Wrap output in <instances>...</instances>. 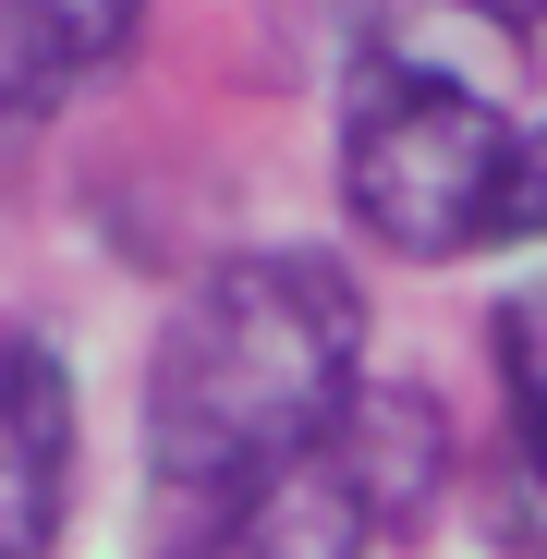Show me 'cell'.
<instances>
[{
    "label": "cell",
    "mask_w": 547,
    "mask_h": 559,
    "mask_svg": "<svg viewBox=\"0 0 547 559\" xmlns=\"http://www.w3.org/2000/svg\"><path fill=\"white\" fill-rule=\"evenodd\" d=\"M378 535H390L378 499H365V475H353L341 438H329L317 462H293V475H267L255 499H231L195 535V559H365Z\"/></svg>",
    "instance_id": "4"
},
{
    "label": "cell",
    "mask_w": 547,
    "mask_h": 559,
    "mask_svg": "<svg viewBox=\"0 0 547 559\" xmlns=\"http://www.w3.org/2000/svg\"><path fill=\"white\" fill-rule=\"evenodd\" d=\"M73 378L49 341H0V559H49L73 523Z\"/></svg>",
    "instance_id": "3"
},
{
    "label": "cell",
    "mask_w": 547,
    "mask_h": 559,
    "mask_svg": "<svg viewBox=\"0 0 547 559\" xmlns=\"http://www.w3.org/2000/svg\"><path fill=\"white\" fill-rule=\"evenodd\" d=\"M487 353H499V414H511V450H523V475L547 487V280H523V293L487 317Z\"/></svg>",
    "instance_id": "7"
},
{
    "label": "cell",
    "mask_w": 547,
    "mask_h": 559,
    "mask_svg": "<svg viewBox=\"0 0 547 559\" xmlns=\"http://www.w3.org/2000/svg\"><path fill=\"white\" fill-rule=\"evenodd\" d=\"M365 402V293L317 243L219 255L146 353V475L182 511H231L317 462Z\"/></svg>",
    "instance_id": "1"
},
{
    "label": "cell",
    "mask_w": 547,
    "mask_h": 559,
    "mask_svg": "<svg viewBox=\"0 0 547 559\" xmlns=\"http://www.w3.org/2000/svg\"><path fill=\"white\" fill-rule=\"evenodd\" d=\"M341 462L365 475L378 523H414V511H426V487L450 475V426H438V402H426V390H365V402H353V426H341Z\"/></svg>",
    "instance_id": "6"
},
{
    "label": "cell",
    "mask_w": 547,
    "mask_h": 559,
    "mask_svg": "<svg viewBox=\"0 0 547 559\" xmlns=\"http://www.w3.org/2000/svg\"><path fill=\"white\" fill-rule=\"evenodd\" d=\"M122 49H134L122 0H98V13H25V0H0V158H13L49 110H73Z\"/></svg>",
    "instance_id": "5"
},
{
    "label": "cell",
    "mask_w": 547,
    "mask_h": 559,
    "mask_svg": "<svg viewBox=\"0 0 547 559\" xmlns=\"http://www.w3.org/2000/svg\"><path fill=\"white\" fill-rule=\"evenodd\" d=\"M499 243H547V122H523V158H511V207H499Z\"/></svg>",
    "instance_id": "8"
},
{
    "label": "cell",
    "mask_w": 547,
    "mask_h": 559,
    "mask_svg": "<svg viewBox=\"0 0 547 559\" xmlns=\"http://www.w3.org/2000/svg\"><path fill=\"white\" fill-rule=\"evenodd\" d=\"M511 158H523V122L475 73L414 61V49L353 61V85H341V207L378 255L450 267V255L499 243Z\"/></svg>",
    "instance_id": "2"
}]
</instances>
